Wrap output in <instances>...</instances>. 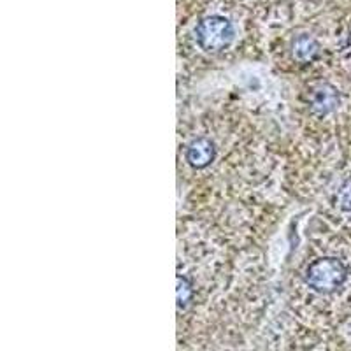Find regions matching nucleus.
Masks as SVG:
<instances>
[{
	"label": "nucleus",
	"instance_id": "obj_7",
	"mask_svg": "<svg viewBox=\"0 0 351 351\" xmlns=\"http://www.w3.org/2000/svg\"><path fill=\"white\" fill-rule=\"evenodd\" d=\"M343 195H346V200H344V208H351V181L343 188Z\"/></svg>",
	"mask_w": 351,
	"mask_h": 351
},
{
	"label": "nucleus",
	"instance_id": "obj_6",
	"mask_svg": "<svg viewBox=\"0 0 351 351\" xmlns=\"http://www.w3.org/2000/svg\"><path fill=\"white\" fill-rule=\"evenodd\" d=\"M193 297V285L190 283L188 278L184 276H178V307L183 309L188 306V302Z\"/></svg>",
	"mask_w": 351,
	"mask_h": 351
},
{
	"label": "nucleus",
	"instance_id": "obj_5",
	"mask_svg": "<svg viewBox=\"0 0 351 351\" xmlns=\"http://www.w3.org/2000/svg\"><path fill=\"white\" fill-rule=\"evenodd\" d=\"M293 56L295 60L302 62V64H307V62H313L318 56L319 46L313 37L309 36H299L295 40H293Z\"/></svg>",
	"mask_w": 351,
	"mask_h": 351
},
{
	"label": "nucleus",
	"instance_id": "obj_1",
	"mask_svg": "<svg viewBox=\"0 0 351 351\" xmlns=\"http://www.w3.org/2000/svg\"><path fill=\"white\" fill-rule=\"evenodd\" d=\"M306 285L318 293H334L348 280V267L335 256H322L306 269Z\"/></svg>",
	"mask_w": 351,
	"mask_h": 351
},
{
	"label": "nucleus",
	"instance_id": "obj_2",
	"mask_svg": "<svg viewBox=\"0 0 351 351\" xmlns=\"http://www.w3.org/2000/svg\"><path fill=\"white\" fill-rule=\"evenodd\" d=\"M197 43L204 51L216 53L221 51L232 43L234 39V27L232 21L219 14H213V16L204 18L195 30Z\"/></svg>",
	"mask_w": 351,
	"mask_h": 351
},
{
	"label": "nucleus",
	"instance_id": "obj_4",
	"mask_svg": "<svg viewBox=\"0 0 351 351\" xmlns=\"http://www.w3.org/2000/svg\"><path fill=\"white\" fill-rule=\"evenodd\" d=\"M339 104V93L330 84H319L311 93V109L318 114H328Z\"/></svg>",
	"mask_w": 351,
	"mask_h": 351
},
{
	"label": "nucleus",
	"instance_id": "obj_3",
	"mask_svg": "<svg viewBox=\"0 0 351 351\" xmlns=\"http://www.w3.org/2000/svg\"><path fill=\"white\" fill-rule=\"evenodd\" d=\"M216 158V146L211 139L197 137L186 146V162L193 169H206Z\"/></svg>",
	"mask_w": 351,
	"mask_h": 351
}]
</instances>
